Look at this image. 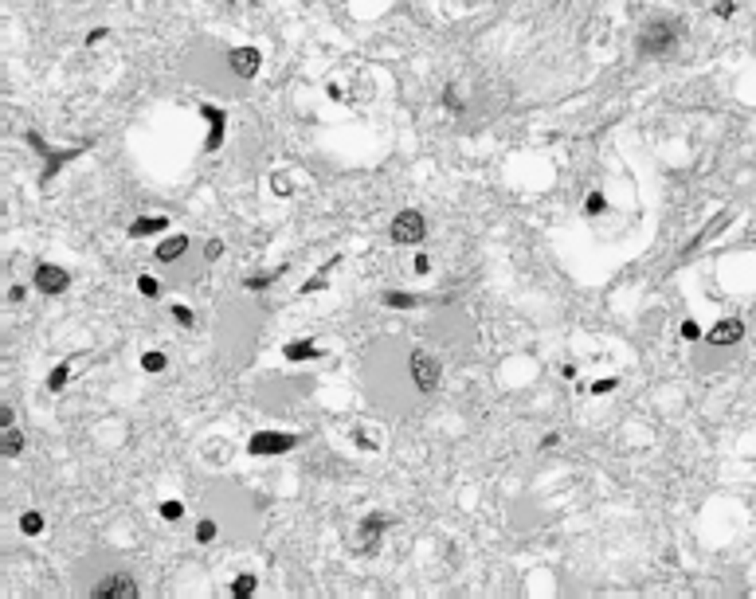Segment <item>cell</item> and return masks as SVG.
Wrapping results in <instances>:
<instances>
[{"label":"cell","mask_w":756,"mask_h":599,"mask_svg":"<svg viewBox=\"0 0 756 599\" xmlns=\"http://www.w3.org/2000/svg\"><path fill=\"white\" fill-rule=\"evenodd\" d=\"M678 39H682V24L670 16H655L639 32V55H643V59H670Z\"/></svg>","instance_id":"1"},{"label":"cell","mask_w":756,"mask_h":599,"mask_svg":"<svg viewBox=\"0 0 756 599\" xmlns=\"http://www.w3.org/2000/svg\"><path fill=\"white\" fill-rule=\"evenodd\" d=\"M294 446H298V435H290V431H255L247 439V451L251 454H286Z\"/></svg>","instance_id":"4"},{"label":"cell","mask_w":756,"mask_h":599,"mask_svg":"<svg viewBox=\"0 0 756 599\" xmlns=\"http://www.w3.org/2000/svg\"><path fill=\"white\" fill-rule=\"evenodd\" d=\"M137 290L146 294V298H157V294H161V282H157L153 274H141V278H137Z\"/></svg>","instance_id":"22"},{"label":"cell","mask_w":756,"mask_h":599,"mask_svg":"<svg viewBox=\"0 0 756 599\" xmlns=\"http://www.w3.org/2000/svg\"><path fill=\"white\" fill-rule=\"evenodd\" d=\"M615 384H620V380H615V376H608V380H596L592 392H596V396H608V392H615Z\"/></svg>","instance_id":"28"},{"label":"cell","mask_w":756,"mask_h":599,"mask_svg":"<svg viewBox=\"0 0 756 599\" xmlns=\"http://www.w3.org/2000/svg\"><path fill=\"white\" fill-rule=\"evenodd\" d=\"M20 533H24V536H39V533H44V517H39L36 509L20 513Z\"/></svg>","instance_id":"17"},{"label":"cell","mask_w":756,"mask_h":599,"mask_svg":"<svg viewBox=\"0 0 756 599\" xmlns=\"http://www.w3.org/2000/svg\"><path fill=\"white\" fill-rule=\"evenodd\" d=\"M603 208H608V200H603V192H588V200H584V212H588V216H600Z\"/></svg>","instance_id":"20"},{"label":"cell","mask_w":756,"mask_h":599,"mask_svg":"<svg viewBox=\"0 0 756 599\" xmlns=\"http://www.w3.org/2000/svg\"><path fill=\"white\" fill-rule=\"evenodd\" d=\"M423 236H428V224H423V216H419L416 208L400 212V216L392 219V243H400V247H416Z\"/></svg>","instance_id":"3"},{"label":"cell","mask_w":756,"mask_h":599,"mask_svg":"<svg viewBox=\"0 0 756 599\" xmlns=\"http://www.w3.org/2000/svg\"><path fill=\"white\" fill-rule=\"evenodd\" d=\"M94 599H134L137 595V584L129 580V576H106V580H98L91 588Z\"/></svg>","instance_id":"8"},{"label":"cell","mask_w":756,"mask_h":599,"mask_svg":"<svg viewBox=\"0 0 756 599\" xmlns=\"http://www.w3.org/2000/svg\"><path fill=\"white\" fill-rule=\"evenodd\" d=\"M259 63H263V55H259L255 47H231L228 51V67H231V75H239V79H255Z\"/></svg>","instance_id":"9"},{"label":"cell","mask_w":756,"mask_h":599,"mask_svg":"<svg viewBox=\"0 0 756 599\" xmlns=\"http://www.w3.org/2000/svg\"><path fill=\"white\" fill-rule=\"evenodd\" d=\"M161 517L165 521H181L184 517V505H181V501H161Z\"/></svg>","instance_id":"24"},{"label":"cell","mask_w":756,"mask_h":599,"mask_svg":"<svg viewBox=\"0 0 756 599\" xmlns=\"http://www.w3.org/2000/svg\"><path fill=\"white\" fill-rule=\"evenodd\" d=\"M283 353H286V361H314V356H321V349L314 341H290Z\"/></svg>","instance_id":"14"},{"label":"cell","mask_w":756,"mask_h":599,"mask_svg":"<svg viewBox=\"0 0 756 599\" xmlns=\"http://www.w3.org/2000/svg\"><path fill=\"white\" fill-rule=\"evenodd\" d=\"M102 39H106V27H91L87 32V44H102Z\"/></svg>","instance_id":"32"},{"label":"cell","mask_w":756,"mask_h":599,"mask_svg":"<svg viewBox=\"0 0 756 599\" xmlns=\"http://www.w3.org/2000/svg\"><path fill=\"white\" fill-rule=\"evenodd\" d=\"M682 337H686V341H698V337H702L698 321H682Z\"/></svg>","instance_id":"31"},{"label":"cell","mask_w":756,"mask_h":599,"mask_svg":"<svg viewBox=\"0 0 756 599\" xmlns=\"http://www.w3.org/2000/svg\"><path fill=\"white\" fill-rule=\"evenodd\" d=\"M67 380H71V361L55 364L51 376H47V388H51V392H63V388H67Z\"/></svg>","instance_id":"16"},{"label":"cell","mask_w":756,"mask_h":599,"mask_svg":"<svg viewBox=\"0 0 756 599\" xmlns=\"http://www.w3.org/2000/svg\"><path fill=\"white\" fill-rule=\"evenodd\" d=\"M384 529H388V517H380V513H369V517L357 525V536L349 541V548H353V553H361V556L373 553V548L380 545Z\"/></svg>","instance_id":"5"},{"label":"cell","mask_w":756,"mask_h":599,"mask_svg":"<svg viewBox=\"0 0 756 599\" xmlns=\"http://www.w3.org/2000/svg\"><path fill=\"white\" fill-rule=\"evenodd\" d=\"M408 368H411V380H416L419 392H435V388H439V376H443V368H439V361L428 353V349H416V353L408 356Z\"/></svg>","instance_id":"2"},{"label":"cell","mask_w":756,"mask_h":599,"mask_svg":"<svg viewBox=\"0 0 756 599\" xmlns=\"http://www.w3.org/2000/svg\"><path fill=\"white\" fill-rule=\"evenodd\" d=\"M329 266H333V263H329ZM329 266H326L321 274H314L310 282H302V294H310V290H318V286H326V274H329Z\"/></svg>","instance_id":"27"},{"label":"cell","mask_w":756,"mask_h":599,"mask_svg":"<svg viewBox=\"0 0 756 599\" xmlns=\"http://www.w3.org/2000/svg\"><path fill=\"white\" fill-rule=\"evenodd\" d=\"M32 282H36L39 294H63L67 286H71V274H67L63 266H55V263H36Z\"/></svg>","instance_id":"7"},{"label":"cell","mask_w":756,"mask_h":599,"mask_svg":"<svg viewBox=\"0 0 756 599\" xmlns=\"http://www.w3.org/2000/svg\"><path fill=\"white\" fill-rule=\"evenodd\" d=\"M165 353H146L141 356V368H146V373H165Z\"/></svg>","instance_id":"21"},{"label":"cell","mask_w":756,"mask_h":599,"mask_svg":"<svg viewBox=\"0 0 756 599\" xmlns=\"http://www.w3.org/2000/svg\"><path fill=\"white\" fill-rule=\"evenodd\" d=\"M219 251H224V243H219V239H208V247H204V259H208V263H216Z\"/></svg>","instance_id":"29"},{"label":"cell","mask_w":756,"mask_h":599,"mask_svg":"<svg viewBox=\"0 0 756 599\" xmlns=\"http://www.w3.org/2000/svg\"><path fill=\"white\" fill-rule=\"evenodd\" d=\"M741 337H745V321L729 318V321H717V326L705 333V341H710V345H737Z\"/></svg>","instance_id":"11"},{"label":"cell","mask_w":756,"mask_h":599,"mask_svg":"<svg viewBox=\"0 0 756 599\" xmlns=\"http://www.w3.org/2000/svg\"><path fill=\"white\" fill-rule=\"evenodd\" d=\"M27 141H32V146H36L39 153L47 157V165H44V176H39L44 184H51V181H55V173H59V169H63L67 161H75V157H79L82 149H87V146H75V149H47V146H44V137H39V134H27Z\"/></svg>","instance_id":"6"},{"label":"cell","mask_w":756,"mask_h":599,"mask_svg":"<svg viewBox=\"0 0 756 599\" xmlns=\"http://www.w3.org/2000/svg\"><path fill=\"white\" fill-rule=\"evenodd\" d=\"M200 114L208 118V126H212L208 129V141H204V153H216L219 141H224V129H228V114H224L219 106H208V102L200 106Z\"/></svg>","instance_id":"10"},{"label":"cell","mask_w":756,"mask_h":599,"mask_svg":"<svg viewBox=\"0 0 756 599\" xmlns=\"http://www.w3.org/2000/svg\"><path fill=\"white\" fill-rule=\"evenodd\" d=\"M255 588H259L255 572H243V576H236V580H231V595H236V599H247V595H255Z\"/></svg>","instance_id":"15"},{"label":"cell","mask_w":756,"mask_h":599,"mask_svg":"<svg viewBox=\"0 0 756 599\" xmlns=\"http://www.w3.org/2000/svg\"><path fill=\"white\" fill-rule=\"evenodd\" d=\"M169 227V216H141L129 224V239H146V236H161Z\"/></svg>","instance_id":"13"},{"label":"cell","mask_w":756,"mask_h":599,"mask_svg":"<svg viewBox=\"0 0 756 599\" xmlns=\"http://www.w3.org/2000/svg\"><path fill=\"white\" fill-rule=\"evenodd\" d=\"M384 302H388V306H396V309H411V306H419V298H416V294H400V290L384 294Z\"/></svg>","instance_id":"19"},{"label":"cell","mask_w":756,"mask_h":599,"mask_svg":"<svg viewBox=\"0 0 756 599\" xmlns=\"http://www.w3.org/2000/svg\"><path fill=\"white\" fill-rule=\"evenodd\" d=\"M733 12H737L733 0H717V4H713V16H733Z\"/></svg>","instance_id":"30"},{"label":"cell","mask_w":756,"mask_h":599,"mask_svg":"<svg viewBox=\"0 0 756 599\" xmlns=\"http://www.w3.org/2000/svg\"><path fill=\"white\" fill-rule=\"evenodd\" d=\"M196 541H200V545H212V541H216V521L204 517L200 525H196Z\"/></svg>","instance_id":"23"},{"label":"cell","mask_w":756,"mask_h":599,"mask_svg":"<svg viewBox=\"0 0 756 599\" xmlns=\"http://www.w3.org/2000/svg\"><path fill=\"white\" fill-rule=\"evenodd\" d=\"M443 98H447V106H451V110H463V98H459V91H447Z\"/></svg>","instance_id":"33"},{"label":"cell","mask_w":756,"mask_h":599,"mask_svg":"<svg viewBox=\"0 0 756 599\" xmlns=\"http://www.w3.org/2000/svg\"><path fill=\"white\" fill-rule=\"evenodd\" d=\"M24 451V435H20L16 427H4V454H8V458H16V454Z\"/></svg>","instance_id":"18"},{"label":"cell","mask_w":756,"mask_h":599,"mask_svg":"<svg viewBox=\"0 0 756 599\" xmlns=\"http://www.w3.org/2000/svg\"><path fill=\"white\" fill-rule=\"evenodd\" d=\"M271 278H274V274H251L243 286H247V290H267V286H271Z\"/></svg>","instance_id":"25"},{"label":"cell","mask_w":756,"mask_h":599,"mask_svg":"<svg viewBox=\"0 0 756 599\" xmlns=\"http://www.w3.org/2000/svg\"><path fill=\"white\" fill-rule=\"evenodd\" d=\"M428 266H431L428 255H416V274H428Z\"/></svg>","instance_id":"34"},{"label":"cell","mask_w":756,"mask_h":599,"mask_svg":"<svg viewBox=\"0 0 756 599\" xmlns=\"http://www.w3.org/2000/svg\"><path fill=\"white\" fill-rule=\"evenodd\" d=\"M184 251H188V236H169V239H161V243H157L153 259H157V263H177Z\"/></svg>","instance_id":"12"},{"label":"cell","mask_w":756,"mask_h":599,"mask_svg":"<svg viewBox=\"0 0 756 599\" xmlns=\"http://www.w3.org/2000/svg\"><path fill=\"white\" fill-rule=\"evenodd\" d=\"M173 318H177V326H184V329H188L192 321H196V318H192V309H188V306H173Z\"/></svg>","instance_id":"26"}]
</instances>
